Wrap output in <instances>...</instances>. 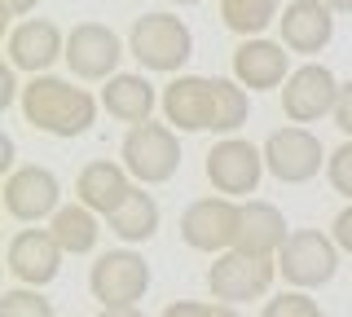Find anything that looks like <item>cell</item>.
Returning a JSON list of instances; mask_svg holds the SVG:
<instances>
[{"instance_id": "5bb4252c", "label": "cell", "mask_w": 352, "mask_h": 317, "mask_svg": "<svg viewBox=\"0 0 352 317\" xmlns=\"http://www.w3.org/2000/svg\"><path fill=\"white\" fill-rule=\"evenodd\" d=\"M9 67L27 71V75H44L58 58H66V36L58 31V23L49 18H22L9 31Z\"/></svg>"}, {"instance_id": "4fadbf2b", "label": "cell", "mask_w": 352, "mask_h": 317, "mask_svg": "<svg viewBox=\"0 0 352 317\" xmlns=\"http://www.w3.org/2000/svg\"><path fill=\"white\" fill-rule=\"evenodd\" d=\"M62 256L66 251L58 247L53 229H18V234L9 238V251H5L9 273H14L18 282H27V287H49L62 269Z\"/></svg>"}, {"instance_id": "4316f807", "label": "cell", "mask_w": 352, "mask_h": 317, "mask_svg": "<svg viewBox=\"0 0 352 317\" xmlns=\"http://www.w3.org/2000/svg\"><path fill=\"white\" fill-rule=\"evenodd\" d=\"M326 177H330V185H335V194H344V199L352 203V141H344L339 150H330Z\"/></svg>"}, {"instance_id": "e0dca14e", "label": "cell", "mask_w": 352, "mask_h": 317, "mask_svg": "<svg viewBox=\"0 0 352 317\" xmlns=\"http://www.w3.org/2000/svg\"><path fill=\"white\" fill-rule=\"evenodd\" d=\"M159 106L176 133H203V128H212V80L207 75H176L163 89Z\"/></svg>"}, {"instance_id": "2e32d148", "label": "cell", "mask_w": 352, "mask_h": 317, "mask_svg": "<svg viewBox=\"0 0 352 317\" xmlns=\"http://www.w3.org/2000/svg\"><path fill=\"white\" fill-rule=\"evenodd\" d=\"M278 31H282V45L291 53H322L335 36V9L322 5V0H291L278 18Z\"/></svg>"}, {"instance_id": "7402d4cb", "label": "cell", "mask_w": 352, "mask_h": 317, "mask_svg": "<svg viewBox=\"0 0 352 317\" xmlns=\"http://www.w3.org/2000/svg\"><path fill=\"white\" fill-rule=\"evenodd\" d=\"M53 238H58V247L66 256H88V251L97 247V238H102V225H97V212L84 203H71V207H58L53 212Z\"/></svg>"}, {"instance_id": "8d00e7d4", "label": "cell", "mask_w": 352, "mask_h": 317, "mask_svg": "<svg viewBox=\"0 0 352 317\" xmlns=\"http://www.w3.org/2000/svg\"><path fill=\"white\" fill-rule=\"evenodd\" d=\"M176 5H203V0H176Z\"/></svg>"}, {"instance_id": "d6a6232c", "label": "cell", "mask_w": 352, "mask_h": 317, "mask_svg": "<svg viewBox=\"0 0 352 317\" xmlns=\"http://www.w3.org/2000/svg\"><path fill=\"white\" fill-rule=\"evenodd\" d=\"M5 168H14V137L0 133V172H5Z\"/></svg>"}, {"instance_id": "d4e9b609", "label": "cell", "mask_w": 352, "mask_h": 317, "mask_svg": "<svg viewBox=\"0 0 352 317\" xmlns=\"http://www.w3.org/2000/svg\"><path fill=\"white\" fill-rule=\"evenodd\" d=\"M0 317H53V304L31 287H14L0 295Z\"/></svg>"}, {"instance_id": "5b68a950", "label": "cell", "mask_w": 352, "mask_h": 317, "mask_svg": "<svg viewBox=\"0 0 352 317\" xmlns=\"http://www.w3.org/2000/svg\"><path fill=\"white\" fill-rule=\"evenodd\" d=\"M335 269H339V243L322 229H295L286 238V247L278 251V273L295 291L326 287L335 278Z\"/></svg>"}, {"instance_id": "484cf974", "label": "cell", "mask_w": 352, "mask_h": 317, "mask_svg": "<svg viewBox=\"0 0 352 317\" xmlns=\"http://www.w3.org/2000/svg\"><path fill=\"white\" fill-rule=\"evenodd\" d=\"M260 317H326V313L317 309V300H308L304 291H282L278 300L264 304Z\"/></svg>"}, {"instance_id": "1f68e13d", "label": "cell", "mask_w": 352, "mask_h": 317, "mask_svg": "<svg viewBox=\"0 0 352 317\" xmlns=\"http://www.w3.org/2000/svg\"><path fill=\"white\" fill-rule=\"evenodd\" d=\"M36 5H40V0H0V14H5V18H27Z\"/></svg>"}, {"instance_id": "3957f363", "label": "cell", "mask_w": 352, "mask_h": 317, "mask_svg": "<svg viewBox=\"0 0 352 317\" xmlns=\"http://www.w3.org/2000/svg\"><path fill=\"white\" fill-rule=\"evenodd\" d=\"M119 159L132 172V181L141 185H163L176 177L181 168V137H176L172 124H132L124 146H119Z\"/></svg>"}, {"instance_id": "ac0fdd59", "label": "cell", "mask_w": 352, "mask_h": 317, "mask_svg": "<svg viewBox=\"0 0 352 317\" xmlns=\"http://www.w3.org/2000/svg\"><path fill=\"white\" fill-rule=\"evenodd\" d=\"M132 194V172L124 163H110V159H93L80 168V181H75V199L84 207H93L97 216H115L124 199Z\"/></svg>"}, {"instance_id": "d6986e66", "label": "cell", "mask_w": 352, "mask_h": 317, "mask_svg": "<svg viewBox=\"0 0 352 317\" xmlns=\"http://www.w3.org/2000/svg\"><path fill=\"white\" fill-rule=\"evenodd\" d=\"M286 216L278 212L273 203L264 199H247L242 203V221H238V251H251V256H273L286 247Z\"/></svg>"}, {"instance_id": "f1b7e54d", "label": "cell", "mask_w": 352, "mask_h": 317, "mask_svg": "<svg viewBox=\"0 0 352 317\" xmlns=\"http://www.w3.org/2000/svg\"><path fill=\"white\" fill-rule=\"evenodd\" d=\"M163 317H212V304H203V300H172L168 309H163Z\"/></svg>"}, {"instance_id": "7a4b0ae2", "label": "cell", "mask_w": 352, "mask_h": 317, "mask_svg": "<svg viewBox=\"0 0 352 317\" xmlns=\"http://www.w3.org/2000/svg\"><path fill=\"white\" fill-rule=\"evenodd\" d=\"M128 53L146 71H181L194 53V36L176 14H141L128 31Z\"/></svg>"}, {"instance_id": "836d02e7", "label": "cell", "mask_w": 352, "mask_h": 317, "mask_svg": "<svg viewBox=\"0 0 352 317\" xmlns=\"http://www.w3.org/2000/svg\"><path fill=\"white\" fill-rule=\"evenodd\" d=\"M102 317H146V313L132 304V309H102Z\"/></svg>"}, {"instance_id": "603a6c76", "label": "cell", "mask_w": 352, "mask_h": 317, "mask_svg": "<svg viewBox=\"0 0 352 317\" xmlns=\"http://www.w3.org/2000/svg\"><path fill=\"white\" fill-rule=\"evenodd\" d=\"M247 115H251V97L247 89H242L238 80H212V128L207 133H225V137H234L242 124H247Z\"/></svg>"}, {"instance_id": "30bf717a", "label": "cell", "mask_w": 352, "mask_h": 317, "mask_svg": "<svg viewBox=\"0 0 352 317\" xmlns=\"http://www.w3.org/2000/svg\"><path fill=\"white\" fill-rule=\"evenodd\" d=\"M335 102H339V80L322 62L295 67L282 84V115L291 124H317L322 115H335Z\"/></svg>"}, {"instance_id": "e575fe53", "label": "cell", "mask_w": 352, "mask_h": 317, "mask_svg": "<svg viewBox=\"0 0 352 317\" xmlns=\"http://www.w3.org/2000/svg\"><path fill=\"white\" fill-rule=\"evenodd\" d=\"M212 317H238V309H234V304H220V300H216V304H212Z\"/></svg>"}, {"instance_id": "9c48e42d", "label": "cell", "mask_w": 352, "mask_h": 317, "mask_svg": "<svg viewBox=\"0 0 352 317\" xmlns=\"http://www.w3.org/2000/svg\"><path fill=\"white\" fill-rule=\"evenodd\" d=\"M260 150H264V168H269L282 185L313 181L317 172H322V163H326L322 141L308 133L304 124H286L278 133H269V141H264Z\"/></svg>"}, {"instance_id": "7c38bea8", "label": "cell", "mask_w": 352, "mask_h": 317, "mask_svg": "<svg viewBox=\"0 0 352 317\" xmlns=\"http://www.w3.org/2000/svg\"><path fill=\"white\" fill-rule=\"evenodd\" d=\"M5 212L14 221H44V216L58 212V199H62V185L49 168L40 163H27V168H14L5 177Z\"/></svg>"}, {"instance_id": "83f0119b", "label": "cell", "mask_w": 352, "mask_h": 317, "mask_svg": "<svg viewBox=\"0 0 352 317\" xmlns=\"http://www.w3.org/2000/svg\"><path fill=\"white\" fill-rule=\"evenodd\" d=\"M330 238L339 243V251H352V203L335 216V225H330Z\"/></svg>"}, {"instance_id": "cb8c5ba5", "label": "cell", "mask_w": 352, "mask_h": 317, "mask_svg": "<svg viewBox=\"0 0 352 317\" xmlns=\"http://www.w3.org/2000/svg\"><path fill=\"white\" fill-rule=\"evenodd\" d=\"M278 5H282V0H220V23L234 31V36L251 40V36H260L269 23L282 18Z\"/></svg>"}, {"instance_id": "52a82bcc", "label": "cell", "mask_w": 352, "mask_h": 317, "mask_svg": "<svg viewBox=\"0 0 352 317\" xmlns=\"http://www.w3.org/2000/svg\"><path fill=\"white\" fill-rule=\"evenodd\" d=\"M203 172H207V181H212L216 194H225V199H247V194L260 190V177L269 168H264V150H256L242 137H225L207 150Z\"/></svg>"}, {"instance_id": "8fae6325", "label": "cell", "mask_w": 352, "mask_h": 317, "mask_svg": "<svg viewBox=\"0 0 352 317\" xmlns=\"http://www.w3.org/2000/svg\"><path fill=\"white\" fill-rule=\"evenodd\" d=\"M124 58V45L106 23H80L66 36V67L75 80H110Z\"/></svg>"}, {"instance_id": "ffe728a7", "label": "cell", "mask_w": 352, "mask_h": 317, "mask_svg": "<svg viewBox=\"0 0 352 317\" xmlns=\"http://www.w3.org/2000/svg\"><path fill=\"white\" fill-rule=\"evenodd\" d=\"M163 97L154 93V84L146 75H110L106 89H102V106L110 111V119H119V124H146L150 111L159 106Z\"/></svg>"}, {"instance_id": "6da1fadb", "label": "cell", "mask_w": 352, "mask_h": 317, "mask_svg": "<svg viewBox=\"0 0 352 317\" xmlns=\"http://www.w3.org/2000/svg\"><path fill=\"white\" fill-rule=\"evenodd\" d=\"M18 106H22V119L49 137H84L97 119L93 93L75 89L71 80H58V75H31Z\"/></svg>"}, {"instance_id": "8992f818", "label": "cell", "mask_w": 352, "mask_h": 317, "mask_svg": "<svg viewBox=\"0 0 352 317\" xmlns=\"http://www.w3.org/2000/svg\"><path fill=\"white\" fill-rule=\"evenodd\" d=\"M88 291L102 309H132L137 300H146L150 291V265L137 251H106L97 256V265L88 269Z\"/></svg>"}, {"instance_id": "f546056e", "label": "cell", "mask_w": 352, "mask_h": 317, "mask_svg": "<svg viewBox=\"0 0 352 317\" xmlns=\"http://www.w3.org/2000/svg\"><path fill=\"white\" fill-rule=\"evenodd\" d=\"M335 124L352 137V80L339 84V102H335Z\"/></svg>"}, {"instance_id": "277c9868", "label": "cell", "mask_w": 352, "mask_h": 317, "mask_svg": "<svg viewBox=\"0 0 352 317\" xmlns=\"http://www.w3.org/2000/svg\"><path fill=\"white\" fill-rule=\"evenodd\" d=\"M273 278H278V260L273 256H251V251L229 247L207 269V291L220 304H247V300H260L273 287Z\"/></svg>"}, {"instance_id": "9a60e30c", "label": "cell", "mask_w": 352, "mask_h": 317, "mask_svg": "<svg viewBox=\"0 0 352 317\" xmlns=\"http://www.w3.org/2000/svg\"><path fill=\"white\" fill-rule=\"evenodd\" d=\"M286 58L291 49L278 45V40H264V36H251L234 49V80L251 93H264V89H282L286 84Z\"/></svg>"}, {"instance_id": "d590c367", "label": "cell", "mask_w": 352, "mask_h": 317, "mask_svg": "<svg viewBox=\"0 0 352 317\" xmlns=\"http://www.w3.org/2000/svg\"><path fill=\"white\" fill-rule=\"evenodd\" d=\"M322 5H330L335 14H352V0H322Z\"/></svg>"}, {"instance_id": "ba28073f", "label": "cell", "mask_w": 352, "mask_h": 317, "mask_svg": "<svg viewBox=\"0 0 352 317\" xmlns=\"http://www.w3.org/2000/svg\"><path fill=\"white\" fill-rule=\"evenodd\" d=\"M238 221H242V203L225 199V194H212V199H194L181 212V238L185 247L194 251H229L238 243Z\"/></svg>"}, {"instance_id": "4dcf8cb0", "label": "cell", "mask_w": 352, "mask_h": 317, "mask_svg": "<svg viewBox=\"0 0 352 317\" xmlns=\"http://www.w3.org/2000/svg\"><path fill=\"white\" fill-rule=\"evenodd\" d=\"M22 89H18V75L14 67H0V106H9V102H18Z\"/></svg>"}, {"instance_id": "44dd1931", "label": "cell", "mask_w": 352, "mask_h": 317, "mask_svg": "<svg viewBox=\"0 0 352 317\" xmlns=\"http://www.w3.org/2000/svg\"><path fill=\"white\" fill-rule=\"evenodd\" d=\"M106 221H110V234L124 238V243H150L159 234V203H154V194H146V185H132L124 207Z\"/></svg>"}]
</instances>
